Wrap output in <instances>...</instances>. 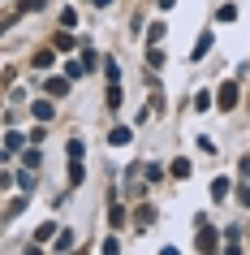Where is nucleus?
<instances>
[{
  "label": "nucleus",
  "mask_w": 250,
  "mask_h": 255,
  "mask_svg": "<svg viewBox=\"0 0 250 255\" xmlns=\"http://www.w3.org/2000/svg\"><path fill=\"white\" fill-rule=\"evenodd\" d=\"M52 65V52H35V69H48Z\"/></svg>",
  "instance_id": "13"
},
{
  "label": "nucleus",
  "mask_w": 250,
  "mask_h": 255,
  "mask_svg": "<svg viewBox=\"0 0 250 255\" xmlns=\"http://www.w3.org/2000/svg\"><path fill=\"white\" fill-rule=\"evenodd\" d=\"M48 95H69V78H48Z\"/></svg>",
  "instance_id": "2"
},
{
  "label": "nucleus",
  "mask_w": 250,
  "mask_h": 255,
  "mask_svg": "<svg viewBox=\"0 0 250 255\" xmlns=\"http://www.w3.org/2000/svg\"><path fill=\"white\" fill-rule=\"evenodd\" d=\"M69 65V78H78V74H86V61H65Z\"/></svg>",
  "instance_id": "11"
},
{
  "label": "nucleus",
  "mask_w": 250,
  "mask_h": 255,
  "mask_svg": "<svg viewBox=\"0 0 250 255\" xmlns=\"http://www.w3.org/2000/svg\"><path fill=\"white\" fill-rule=\"evenodd\" d=\"M224 195H229V182H224V177H216V182H211V199H224Z\"/></svg>",
  "instance_id": "4"
},
{
  "label": "nucleus",
  "mask_w": 250,
  "mask_h": 255,
  "mask_svg": "<svg viewBox=\"0 0 250 255\" xmlns=\"http://www.w3.org/2000/svg\"><path fill=\"white\" fill-rule=\"evenodd\" d=\"M91 4H99V9H104V4H112V0H91Z\"/></svg>",
  "instance_id": "17"
},
{
  "label": "nucleus",
  "mask_w": 250,
  "mask_h": 255,
  "mask_svg": "<svg viewBox=\"0 0 250 255\" xmlns=\"http://www.w3.org/2000/svg\"><path fill=\"white\" fill-rule=\"evenodd\" d=\"M198 247H203V251H216V229L203 225V234H198Z\"/></svg>",
  "instance_id": "3"
},
{
  "label": "nucleus",
  "mask_w": 250,
  "mask_h": 255,
  "mask_svg": "<svg viewBox=\"0 0 250 255\" xmlns=\"http://www.w3.org/2000/svg\"><path fill=\"white\" fill-rule=\"evenodd\" d=\"M242 173H246V177H250V156H242Z\"/></svg>",
  "instance_id": "15"
},
{
  "label": "nucleus",
  "mask_w": 250,
  "mask_h": 255,
  "mask_svg": "<svg viewBox=\"0 0 250 255\" xmlns=\"http://www.w3.org/2000/svg\"><path fill=\"white\" fill-rule=\"evenodd\" d=\"M172 177H190V160H172Z\"/></svg>",
  "instance_id": "10"
},
{
  "label": "nucleus",
  "mask_w": 250,
  "mask_h": 255,
  "mask_svg": "<svg viewBox=\"0 0 250 255\" xmlns=\"http://www.w3.org/2000/svg\"><path fill=\"white\" fill-rule=\"evenodd\" d=\"M216 17H220V22H233V17H237V4H220V13H216Z\"/></svg>",
  "instance_id": "9"
},
{
  "label": "nucleus",
  "mask_w": 250,
  "mask_h": 255,
  "mask_svg": "<svg viewBox=\"0 0 250 255\" xmlns=\"http://www.w3.org/2000/svg\"><path fill=\"white\" fill-rule=\"evenodd\" d=\"M108 138H112L117 147H125V143H130V130H125V126H117V130H112V134H108Z\"/></svg>",
  "instance_id": "5"
},
{
  "label": "nucleus",
  "mask_w": 250,
  "mask_h": 255,
  "mask_svg": "<svg viewBox=\"0 0 250 255\" xmlns=\"http://www.w3.org/2000/svg\"><path fill=\"white\" fill-rule=\"evenodd\" d=\"M216 104H220V108H237V82H233V78H229V82L220 87V95H216Z\"/></svg>",
  "instance_id": "1"
},
{
  "label": "nucleus",
  "mask_w": 250,
  "mask_h": 255,
  "mask_svg": "<svg viewBox=\"0 0 250 255\" xmlns=\"http://www.w3.org/2000/svg\"><path fill=\"white\" fill-rule=\"evenodd\" d=\"M69 247H74V234H69V229H65V234L56 238V251H69Z\"/></svg>",
  "instance_id": "12"
},
{
  "label": "nucleus",
  "mask_w": 250,
  "mask_h": 255,
  "mask_svg": "<svg viewBox=\"0 0 250 255\" xmlns=\"http://www.w3.org/2000/svg\"><path fill=\"white\" fill-rule=\"evenodd\" d=\"M22 9H26V13H35V9H43V0H22Z\"/></svg>",
  "instance_id": "14"
},
{
  "label": "nucleus",
  "mask_w": 250,
  "mask_h": 255,
  "mask_svg": "<svg viewBox=\"0 0 250 255\" xmlns=\"http://www.w3.org/2000/svg\"><path fill=\"white\" fill-rule=\"evenodd\" d=\"M35 117L48 121V117H52V104H48V100H39V104H35Z\"/></svg>",
  "instance_id": "8"
},
{
  "label": "nucleus",
  "mask_w": 250,
  "mask_h": 255,
  "mask_svg": "<svg viewBox=\"0 0 250 255\" xmlns=\"http://www.w3.org/2000/svg\"><path fill=\"white\" fill-rule=\"evenodd\" d=\"M207 52H211V35H203V39L194 43V56H198V61H203V56H207Z\"/></svg>",
  "instance_id": "7"
},
{
  "label": "nucleus",
  "mask_w": 250,
  "mask_h": 255,
  "mask_svg": "<svg viewBox=\"0 0 250 255\" xmlns=\"http://www.w3.org/2000/svg\"><path fill=\"white\" fill-rule=\"evenodd\" d=\"M22 147V134H17V130H9V134H4V151H17Z\"/></svg>",
  "instance_id": "6"
},
{
  "label": "nucleus",
  "mask_w": 250,
  "mask_h": 255,
  "mask_svg": "<svg viewBox=\"0 0 250 255\" xmlns=\"http://www.w3.org/2000/svg\"><path fill=\"white\" fill-rule=\"evenodd\" d=\"M160 9H172V0H160Z\"/></svg>",
  "instance_id": "16"
}]
</instances>
